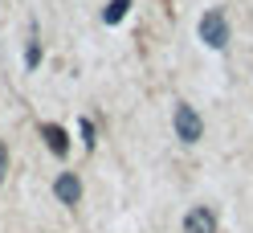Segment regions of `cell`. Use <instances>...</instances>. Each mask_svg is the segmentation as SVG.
<instances>
[{"instance_id":"6da1fadb","label":"cell","mask_w":253,"mask_h":233,"mask_svg":"<svg viewBox=\"0 0 253 233\" xmlns=\"http://www.w3.org/2000/svg\"><path fill=\"white\" fill-rule=\"evenodd\" d=\"M200 41L209 45V49H225L229 45V21H225L220 8H209L200 17Z\"/></svg>"},{"instance_id":"7a4b0ae2","label":"cell","mask_w":253,"mask_h":233,"mask_svg":"<svg viewBox=\"0 0 253 233\" xmlns=\"http://www.w3.org/2000/svg\"><path fill=\"white\" fill-rule=\"evenodd\" d=\"M171 127H176V135L184 139V143H200V135H204V119L196 115V106L180 102V106H176V115H171Z\"/></svg>"},{"instance_id":"3957f363","label":"cell","mask_w":253,"mask_h":233,"mask_svg":"<svg viewBox=\"0 0 253 233\" xmlns=\"http://www.w3.org/2000/svg\"><path fill=\"white\" fill-rule=\"evenodd\" d=\"M184 233H216V213L204 209V205L188 209V217H184Z\"/></svg>"},{"instance_id":"277c9868","label":"cell","mask_w":253,"mask_h":233,"mask_svg":"<svg viewBox=\"0 0 253 233\" xmlns=\"http://www.w3.org/2000/svg\"><path fill=\"white\" fill-rule=\"evenodd\" d=\"M53 192H57L61 205H78V200H82V180H78L74 172H61L53 180Z\"/></svg>"},{"instance_id":"5b68a950","label":"cell","mask_w":253,"mask_h":233,"mask_svg":"<svg viewBox=\"0 0 253 233\" xmlns=\"http://www.w3.org/2000/svg\"><path fill=\"white\" fill-rule=\"evenodd\" d=\"M41 135H45V143H49V151H53V155H66V151H70V139H66V131H61L57 123H45Z\"/></svg>"},{"instance_id":"8992f818","label":"cell","mask_w":253,"mask_h":233,"mask_svg":"<svg viewBox=\"0 0 253 233\" xmlns=\"http://www.w3.org/2000/svg\"><path fill=\"white\" fill-rule=\"evenodd\" d=\"M126 8H131V0H110L106 12H102V21H106V25H119V21L126 17Z\"/></svg>"},{"instance_id":"52a82bcc","label":"cell","mask_w":253,"mask_h":233,"mask_svg":"<svg viewBox=\"0 0 253 233\" xmlns=\"http://www.w3.org/2000/svg\"><path fill=\"white\" fill-rule=\"evenodd\" d=\"M8 176V147H4V139H0V184H4Z\"/></svg>"},{"instance_id":"ba28073f","label":"cell","mask_w":253,"mask_h":233,"mask_svg":"<svg viewBox=\"0 0 253 233\" xmlns=\"http://www.w3.org/2000/svg\"><path fill=\"white\" fill-rule=\"evenodd\" d=\"M37 61H41V45H37V37H33V41H29V66H37Z\"/></svg>"}]
</instances>
